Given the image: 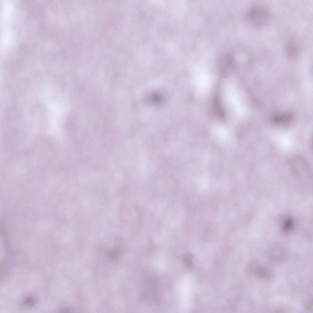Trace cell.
Masks as SVG:
<instances>
[{
  "label": "cell",
  "mask_w": 313,
  "mask_h": 313,
  "mask_svg": "<svg viewBox=\"0 0 313 313\" xmlns=\"http://www.w3.org/2000/svg\"><path fill=\"white\" fill-rule=\"evenodd\" d=\"M300 51V46L296 39L292 38L288 41L285 48V53L288 57L295 59L298 57Z\"/></svg>",
  "instance_id": "2"
},
{
  "label": "cell",
  "mask_w": 313,
  "mask_h": 313,
  "mask_svg": "<svg viewBox=\"0 0 313 313\" xmlns=\"http://www.w3.org/2000/svg\"><path fill=\"white\" fill-rule=\"evenodd\" d=\"M253 272L257 277L263 279H268L273 276V274L270 271L261 266L256 265Z\"/></svg>",
  "instance_id": "4"
},
{
  "label": "cell",
  "mask_w": 313,
  "mask_h": 313,
  "mask_svg": "<svg viewBox=\"0 0 313 313\" xmlns=\"http://www.w3.org/2000/svg\"><path fill=\"white\" fill-rule=\"evenodd\" d=\"M286 254L285 251L282 249L274 248L269 251L268 256L272 261L279 263L285 259Z\"/></svg>",
  "instance_id": "3"
},
{
  "label": "cell",
  "mask_w": 313,
  "mask_h": 313,
  "mask_svg": "<svg viewBox=\"0 0 313 313\" xmlns=\"http://www.w3.org/2000/svg\"><path fill=\"white\" fill-rule=\"evenodd\" d=\"M306 307L307 309L310 311H312V298H309L306 303Z\"/></svg>",
  "instance_id": "6"
},
{
  "label": "cell",
  "mask_w": 313,
  "mask_h": 313,
  "mask_svg": "<svg viewBox=\"0 0 313 313\" xmlns=\"http://www.w3.org/2000/svg\"><path fill=\"white\" fill-rule=\"evenodd\" d=\"M193 257L190 254L185 255L183 257V261L185 264L188 267H190L193 264Z\"/></svg>",
  "instance_id": "5"
},
{
  "label": "cell",
  "mask_w": 313,
  "mask_h": 313,
  "mask_svg": "<svg viewBox=\"0 0 313 313\" xmlns=\"http://www.w3.org/2000/svg\"><path fill=\"white\" fill-rule=\"evenodd\" d=\"M248 19L253 26L262 28L266 26L271 20V14L268 9L261 4L252 5L248 13Z\"/></svg>",
  "instance_id": "1"
}]
</instances>
